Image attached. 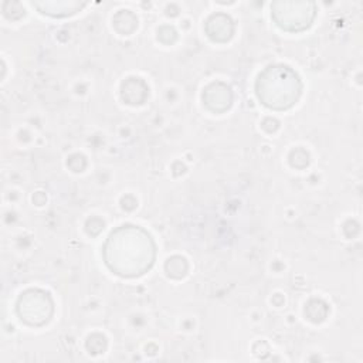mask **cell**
<instances>
[{
    "label": "cell",
    "instance_id": "4",
    "mask_svg": "<svg viewBox=\"0 0 363 363\" xmlns=\"http://www.w3.org/2000/svg\"><path fill=\"white\" fill-rule=\"evenodd\" d=\"M272 18L277 26L286 31H301L312 24L315 17V6L312 3H301L299 10H286L282 3H275Z\"/></svg>",
    "mask_w": 363,
    "mask_h": 363
},
{
    "label": "cell",
    "instance_id": "5",
    "mask_svg": "<svg viewBox=\"0 0 363 363\" xmlns=\"http://www.w3.org/2000/svg\"><path fill=\"white\" fill-rule=\"evenodd\" d=\"M203 101L206 102L208 109L211 108L214 101H217L214 106V112H223L231 105V89L227 85L220 82L211 84L203 92Z\"/></svg>",
    "mask_w": 363,
    "mask_h": 363
},
{
    "label": "cell",
    "instance_id": "1",
    "mask_svg": "<svg viewBox=\"0 0 363 363\" xmlns=\"http://www.w3.org/2000/svg\"><path fill=\"white\" fill-rule=\"evenodd\" d=\"M156 258V247L150 234L142 227L125 224L113 230L105 245L104 259L116 275L132 278L149 271Z\"/></svg>",
    "mask_w": 363,
    "mask_h": 363
},
{
    "label": "cell",
    "instance_id": "3",
    "mask_svg": "<svg viewBox=\"0 0 363 363\" xmlns=\"http://www.w3.org/2000/svg\"><path fill=\"white\" fill-rule=\"evenodd\" d=\"M17 313L26 323L31 326H41L47 323L52 315V301L47 292L30 289L18 298Z\"/></svg>",
    "mask_w": 363,
    "mask_h": 363
},
{
    "label": "cell",
    "instance_id": "2",
    "mask_svg": "<svg viewBox=\"0 0 363 363\" xmlns=\"http://www.w3.org/2000/svg\"><path fill=\"white\" fill-rule=\"evenodd\" d=\"M302 82L299 75L288 65L267 67L257 78V98L269 109L284 111L296 104L301 96Z\"/></svg>",
    "mask_w": 363,
    "mask_h": 363
}]
</instances>
